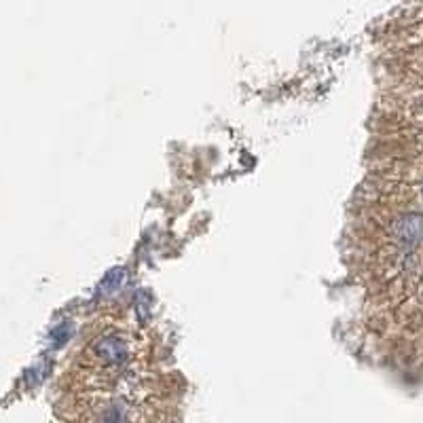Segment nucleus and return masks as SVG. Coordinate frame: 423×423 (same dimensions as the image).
Masks as SVG:
<instances>
[{
  "label": "nucleus",
  "instance_id": "nucleus-1",
  "mask_svg": "<svg viewBox=\"0 0 423 423\" xmlns=\"http://www.w3.org/2000/svg\"><path fill=\"white\" fill-rule=\"evenodd\" d=\"M93 354L104 364H123L129 356V347L125 339L117 335H108V337H100L93 343Z\"/></svg>",
  "mask_w": 423,
  "mask_h": 423
},
{
  "label": "nucleus",
  "instance_id": "nucleus-2",
  "mask_svg": "<svg viewBox=\"0 0 423 423\" xmlns=\"http://www.w3.org/2000/svg\"><path fill=\"white\" fill-rule=\"evenodd\" d=\"M392 233L407 245L422 242L423 240V214L419 212H407L396 218Z\"/></svg>",
  "mask_w": 423,
  "mask_h": 423
},
{
  "label": "nucleus",
  "instance_id": "nucleus-3",
  "mask_svg": "<svg viewBox=\"0 0 423 423\" xmlns=\"http://www.w3.org/2000/svg\"><path fill=\"white\" fill-rule=\"evenodd\" d=\"M123 280H125V269H123V267H115V269H111V271L104 275V280L100 282L96 297H98V299H106V297H111L113 292H117V290L121 288Z\"/></svg>",
  "mask_w": 423,
  "mask_h": 423
},
{
  "label": "nucleus",
  "instance_id": "nucleus-4",
  "mask_svg": "<svg viewBox=\"0 0 423 423\" xmlns=\"http://www.w3.org/2000/svg\"><path fill=\"white\" fill-rule=\"evenodd\" d=\"M148 302H151V297H148V292H146V290H142V292L136 297V305H138V311H140V317H142V320H146V317H148V311H151Z\"/></svg>",
  "mask_w": 423,
  "mask_h": 423
},
{
  "label": "nucleus",
  "instance_id": "nucleus-5",
  "mask_svg": "<svg viewBox=\"0 0 423 423\" xmlns=\"http://www.w3.org/2000/svg\"><path fill=\"white\" fill-rule=\"evenodd\" d=\"M68 337H70V328H68V324H61L60 328H56V330H53V335H51L53 345L58 347V345H61Z\"/></svg>",
  "mask_w": 423,
  "mask_h": 423
},
{
  "label": "nucleus",
  "instance_id": "nucleus-6",
  "mask_svg": "<svg viewBox=\"0 0 423 423\" xmlns=\"http://www.w3.org/2000/svg\"><path fill=\"white\" fill-rule=\"evenodd\" d=\"M123 422V411L119 407H113L106 415H104V419L102 423H121Z\"/></svg>",
  "mask_w": 423,
  "mask_h": 423
}]
</instances>
